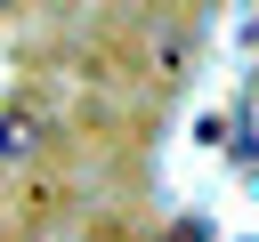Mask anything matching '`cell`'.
Instances as JSON below:
<instances>
[{
    "label": "cell",
    "instance_id": "obj_1",
    "mask_svg": "<svg viewBox=\"0 0 259 242\" xmlns=\"http://www.w3.org/2000/svg\"><path fill=\"white\" fill-rule=\"evenodd\" d=\"M40 145H49V121H40V113H8V121H0V169L40 161Z\"/></svg>",
    "mask_w": 259,
    "mask_h": 242
}]
</instances>
